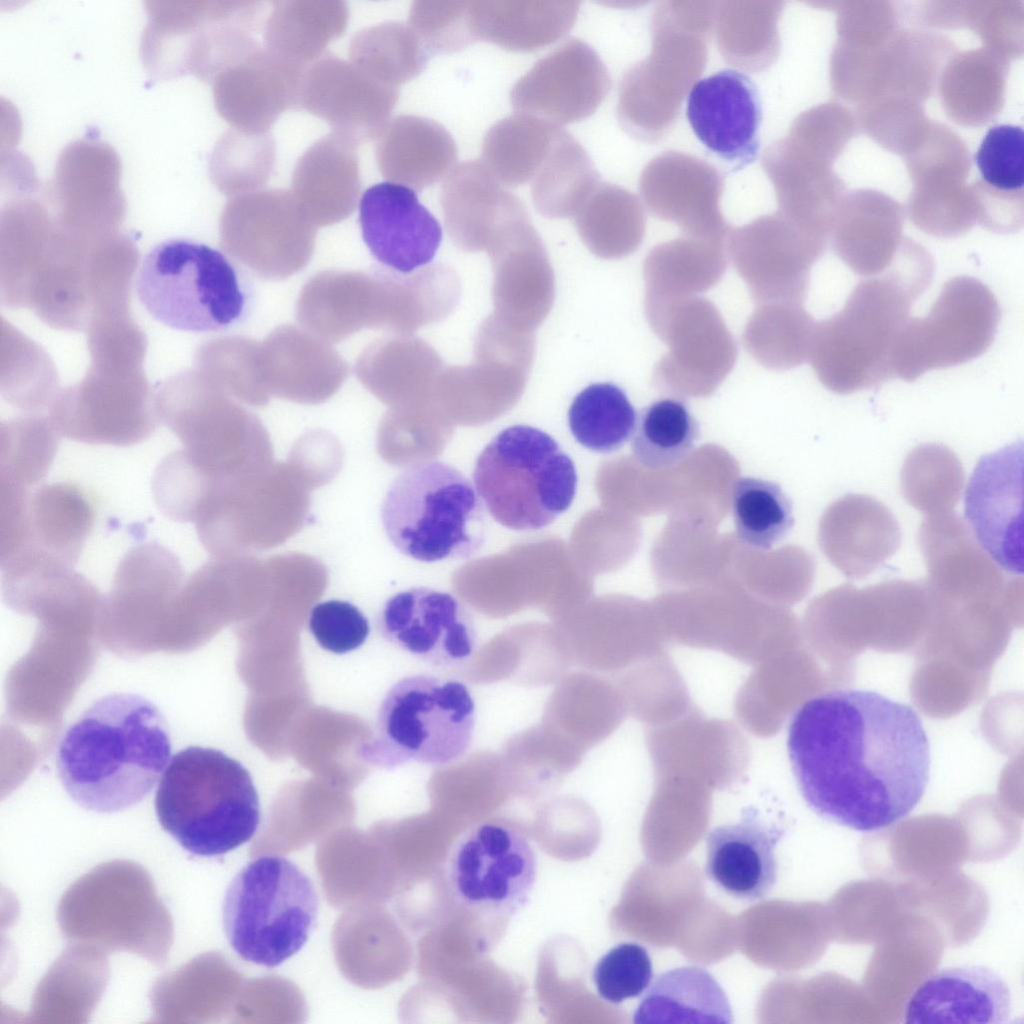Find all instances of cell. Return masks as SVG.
<instances>
[{
	"label": "cell",
	"mask_w": 1024,
	"mask_h": 1024,
	"mask_svg": "<svg viewBox=\"0 0 1024 1024\" xmlns=\"http://www.w3.org/2000/svg\"><path fill=\"white\" fill-rule=\"evenodd\" d=\"M787 752L799 792L821 818L875 832L912 812L930 772L913 707L866 689L813 696L793 714Z\"/></svg>",
	"instance_id": "obj_1"
},
{
	"label": "cell",
	"mask_w": 1024,
	"mask_h": 1024,
	"mask_svg": "<svg viewBox=\"0 0 1024 1024\" xmlns=\"http://www.w3.org/2000/svg\"><path fill=\"white\" fill-rule=\"evenodd\" d=\"M167 721L148 698L127 692L95 700L64 732L59 779L80 807L119 812L154 788L171 756Z\"/></svg>",
	"instance_id": "obj_2"
},
{
	"label": "cell",
	"mask_w": 1024,
	"mask_h": 1024,
	"mask_svg": "<svg viewBox=\"0 0 1024 1024\" xmlns=\"http://www.w3.org/2000/svg\"><path fill=\"white\" fill-rule=\"evenodd\" d=\"M933 273L930 253L905 239L881 275L861 280L838 313L816 322L808 360L828 390L851 394L894 377L896 340Z\"/></svg>",
	"instance_id": "obj_3"
},
{
	"label": "cell",
	"mask_w": 1024,
	"mask_h": 1024,
	"mask_svg": "<svg viewBox=\"0 0 1024 1024\" xmlns=\"http://www.w3.org/2000/svg\"><path fill=\"white\" fill-rule=\"evenodd\" d=\"M161 827L191 854L214 857L248 842L260 819L249 771L226 753L202 746L178 751L155 795Z\"/></svg>",
	"instance_id": "obj_4"
},
{
	"label": "cell",
	"mask_w": 1024,
	"mask_h": 1024,
	"mask_svg": "<svg viewBox=\"0 0 1024 1024\" xmlns=\"http://www.w3.org/2000/svg\"><path fill=\"white\" fill-rule=\"evenodd\" d=\"M714 1H661L650 21L651 51L623 74L616 116L634 139H662L703 73L714 27Z\"/></svg>",
	"instance_id": "obj_5"
},
{
	"label": "cell",
	"mask_w": 1024,
	"mask_h": 1024,
	"mask_svg": "<svg viewBox=\"0 0 1024 1024\" xmlns=\"http://www.w3.org/2000/svg\"><path fill=\"white\" fill-rule=\"evenodd\" d=\"M381 520L393 546L421 562L468 560L486 542V513L475 487L439 460L413 463L395 477Z\"/></svg>",
	"instance_id": "obj_6"
},
{
	"label": "cell",
	"mask_w": 1024,
	"mask_h": 1024,
	"mask_svg": "<svg viewBox=\"0 0 1024 1024\" xmlns=\"http://www.w3.org/2000/svg\"><path fill=\"white\" fill-rule=\"evenodd\" d=\"M473 481L497 523L515 531H534L570 508L578 476L573 460L552 436L532 426L513 425L481 451Z\"/></svg>",
	"instance_id": "obj_7"
},
{
	"label": "cell",
	"mask_w": 1024,
	"mask_h": 1024,
	"mask_svg": "<svg viewBox=\"0 0 1024 1024\" xmlns=\"http://www.w3.org/2000/svg\"><path fill=\"white\" fill-rule=\"evenodd\" d=\"M476 704L468 686L430 674L406 676L394 683L379 706L372 739L359 757L382 769L416 762L446 765L469 749Z\"/></svg>",
	"instance_id": "obj_8"
},
{
	"label": "cell",
	"mask_w": 1024,
	"mask_h": 1024,
	"mask_svg": "<svg viewBox=\"0 0 1024 1024\" xmlns=\"http://www.w3.org/2000/svg\"><path fill=\"white\" fill-rule=\"evenodd\" d=\"M318 914L310 878L292 861L263 855L229 884L222 905L226 938L243 960L274 968L307 942Z\"/></svg>",
	"instance_id": "obj_9"
},
{
	"label": "cell",
	"mask_w": 1024,
	"mask_h": 1024,
	"mask_svg": "<svg viewBox=\"0 0 1024 1024\" xmlns=\"http://www.w3.org/2000/svg\"><path fill=\"white\" fill-rule=\"evenodd\" d=\"M137 296L158 322L188 332L225 330L242 317L247 296L232 262L190 239H167L144 257Z\"/></svg>",
	"instance_id": "obj_10"
},
{
	"label": "cell",
	"mask_w": 1024,
	"mask_h": 1024,
	"mask_svg": "<svg viewBox=\"0 0 1024 1024\" xmlns=\"http://www.w3.org/2000/svg\"><path fill=\"white\" fill-rule=\"evenodd\" d=\"M1001 311L980 280H948L925 317L910 318L892 355L894 376L907 382L932 369L957 366L982 355L997 333Z\"/></svg>",
	"instance_id": "obj_11"
},
{
	"label": "cell",
	"mask_w": 1024,
	"mask_h": 1024,
	"mask_svg": "<svg viewBox=\"0 0 1024 1024\" xmlns=\"http://www.w3.org/2000/svg\"><path fill=\"white\" fill-rule=\"evenodd\" d=\"M647 319L668 352L653 371L662 391L710 395L733 369L737 347L712 302L697 296L645 302Z\"/></svg>",
	"instance_id": "obj_12"
},
{
	"label": "cell",
	"mask_w": 1024,
	"mask_h": 1024,
	"mask_svg": "<svg viewBox=\"0 0 1024 1024\" xmlns=\"http://www.w3.org/2000/svg\"><path fill=\"white\" fill-rule=\"evenodd\" d=\"M221 240L223 248L255 276L279 281L309 263L316 226L291 190L260 189L227 204Z\"/></svg>",
	"instance_id": "obj_13"
},
{
	"label": "cell",
	"mask_w": 1024,
	"mask_h": 1024,
	"mask_svg": "<svg viewBox=\"0 0 1024 1024\" xmlns=\"http://www.w3.org/2000/svg\"><path fill=\"white\" fill-rule=\"evenodd\" d=\"M536 871V856L528 839L495 821L477 824L463 834L448 866L450 886L459 902L507 915L528 901Z\"/></svg>",
	"instance_id": "obj_14"
},
{
	"label": "cell",
	"mask_w": 1024,
	"mask_h": 1024,
	"mask_svg": "<svg viewBox=\"0 0 1024 1024\" xmlns=\"http://www.w3.org/2000/svg\"><path fill=\"white\" fill-rule=\"evenodd\" d=\"M828 242L810 236L779 212L730 230L726 248L757 305L803 304L810 271Z\"/></svg>",
	"instance_id": "obj_15"
},
{
	"label": "cell",
	"mask_w": 1024,
	"mask_h": 1024,
	"mask_svg": "<svg viewBox=\"0 0 1024 1024\" xmlns=\"http://www.w3.org/2000/svg\"><path fill=\"white\" fill-rule=\"evenodd\" d=\"M296 318L305 330L328 343H339L366 328L398 331L397 274L384 267L319 272L303 286Z\"/></svg>",
	"instance_id": "obj_16"
},
{
	"label": "cell",
	"mask_w": 1024,
	"mask_h": 1024,
	"mask_svg": "<svg viewBox=\"0 0 1024 1024\" xmlns=\"http://www.w3.org/2000/svg\"><path fill=\"white\" fill-rule=\"evenodd\" d=\"M378 627L387 641L437 668L463 664L477 647L470 612L453 594L433 588L413 587L391 596Z\"/></svg>",
	"instance_id": "obj_17"
},
{
	"label": "cell",
	"mask_w": 1024,
	"mask_h": 1024,
	"mask_svg": "<svg viewBox=\"0 0 1024 1024\" xmlns=\"http://www.w3.org/2000/svg\"><path fill=\"white\" fill-rule=\"evenodd\" d=\"M610 88L599 54L582 39L570 37L521 76L509 97L517 113L559 125L591 116Z\"/></svg>",
	"instance_id": "obj_18"
},
{
	"label": "cell",
	"mask_w": 1024,
	"mask_h": 1024,
	"mask_svg": "<svg viewBox=\"0 0 1024 1024\" xmlns=\"http://www.w3.org/2000/svg\"><path fill=\"white\" fill-rule=\"evenodd\" d=\"M965 516L993 560L1005 571L1022 575V440L979 459L965 492Z\"/></svg>",
	"instance_id": "obj_19"
},
{
	"label": "cell",
	"mask_w": 1024,
	"mask_h": 1024,
	"mask_svg": "<svg viewBox=\"0 0 1024 1024\" xmlns=\"http://www.w3.org/2000/svg\"><path fill=\"white\" fill-rule=\"evenodd\" d=\"M723 189L724 177L715 166L679 151L655 156L639 178L648 210L692 237H728L731 227L720 209Z\"/></svg>",
	"instance_id": "obj_20"
},
{
	"label": "cell",
	"mask_w": 1024,
	"mask_h": 1024,
	"mask_svg": "<svg viewBox=\"0 0 1024 1024\" xmlns=\"http://www.w3.org/2000/svg\"><path fill=\"white\" fill-rule=\"evenodd\" d=\"M398 98L399 88L374 81L327 51L303 72L299 109L360 144L377 139Z\"/></svg>",
	"instance_id": "obj_21"
},
{
	"label": "cell",
	"mask_w": 1024,
	"mask_h": 1024,
	"mask_svg": "<svg viewBox=\"0 0 1024 1024\" xmlns=\"http://www.w3.org/2000/svg\"><path fill=\"white\" fill-rule=\"evenodd\" d=\"M686 115L699 141L734 168L756 159L762 108L755 84L744 73L721 70L697 81Z\"/></svg>",
	"instance_id": "obj_22"
},
{
	"label": "cell",
	"mask_w": 1024,
	"mask_h": 1024,
	"mask_svg": "<svg viewBox=\"0 0 1024 1024\" xmlns=\"http://www.w3.org/2000/svg\"><path fill=\"white\" fill-rule=\"evenodd\" d=\"M362 237L383 266L409 274L430 263L442 228L409 187L384 182L365 190L359 205Z\"/></svg>",
	"instance_id": "obj_23"
},
{
	"label": "cell",
	"mask_w": 1024,
	"mask_h": 1024,
	"mask_svg": "<svg viewBox=\"0 0 1024 1024\" xmlns=\"http://www.w3.org/2000/svg\"><path fill=\"white\" fill-rule=\"evenodd\" d=\"M158 418L157 406L144 387L70 392L53 404L49 419L59 435L67 439L126 447L148 439Z\"/></svg>",
	"instance_id": "obj_24"
},
{
	"label": "cell",
	"mask_w": 1024,
	"mask_h": 1024,
	"mask_svg": "<svg viewBox=\"0 0 1024 1024\" xmlns=\"http://www.w3.org/2000/svg\"><path fill=\"white\" fill-rule=\"evenodd\" d=\"M305 69L261 46L226 69L216 88L218 108L238 131L268 133L285 111L299 109Z\"/></svg>",
	"instance_id": "obj_25"
},
{
	"label": "cell",
	"mask_w": 1024,
	"mask_h": 1024,
	"mask_svg": "<svg viewBox=\"0 0 1024 1024\" xmlns=\"http://www.w3.org/2000/svg\"><path fill=\"white\" fill-rule=\"evenodd\" d=\"M260 368L269 393L301 403L325 401L349 376L347 362L328 342L291 324L260 343Z\"/></svg>",
	"instance_id": "obj_26"
},
{
	"label": "cell",
	"mask_w": 1024,
	"mask_h": 1024,
	"mask_svg": "<svg viewBox=\"0 0 1024 1024\" xmlns=\"http://www.w3.org/2000/svg\"><path fill=\"white\" fill-rule=\"evenodd\" d=\"M1012 996L1002 976L985 966L960 965L927 977L909 998L905 1023L1003 1024Z\"/></svg>",
	"instance_id": "obj_27"
},
{
	"label": "cell",
	"mask_w": 1024,
	"mask_h": 1024,
	"mask_svg": "<svg viewBox=\"0 0 1024 1024\" xmlns=\"http://www.w3.org/2000/svg\"><path fill=\"white\" fill-rule=\"evenodd\" d=\"M783 833L764 824L753 809L737 823L715 827L706 836L707 878L736 899H762L777 882L775 848Z\"/></svg>",
	"instance_id": "obj_28"
},
{
	"label": "cell",
	"mask_w": 1024,
	"mask_h": 1024,
	"mask_svg": "<svg viewBox=\"0 0 1024 1024\" xmlns=\"http://www.w3.org/2000/svg\"><path fill=\"white\" fill-rule=\"evenodd\" d=\"M820 544L839 571L860 579L894 555L901 544V529L884 504L867 495L849 494L823 515Z\"/></svg>",
	"instance_id": "obj_29"
},
{
	"label": "cell",
	"mask_w": 1024,
	"mask_h": 1024,
	"mask_svg": "<svg viewBox=\"0 0 1024 1024\" xmlns=\"http://www.w3.org/2000/svg\"><path fill=\"white\" fill-rule=\"evenodd\" d=\"M358 145L332 131L297 160L291 192L316 227L339 223L354 212L361 193Z\"/></svg>",
	"instance_id": "obj_30"
},
{
	"label": "cell",
	"mask_w": 1024,
	"mask_h": 1024,
	"mask_svg": "<svg viewBox=\"0 0 1024 1024\" xmlns=\"http://www.w3.org/2000/svg\"><path fill=\"white\" fill-rule=\"evenodd\" d=\"M457 154L446 128L418 115L390 119L376 139L375 159L381 175L418 191L450 173Z\"/></svg>",
	"instance_id": "obj_31"
},
{
	"label": "cell",
	"mask_w": 1024,
	"mask_h": 1024,
	"mask_svg": "<svg viewBox=\"0 0 1024 1024\" xmlns=\"http://www.w3.org/2000/svg\"><path fill=\"white\" fill-rule=\"evenodd\" d=\"M833 249L841 261L864 278L881 275L903 242L900 207L882 197L861 196L836 214Z\"/></svg>",
	"instance_id": "obj_32"
},
{
	"label": "cell",
	"mask_w": 1024,
	"mask_h": 1024,
	"mask_svg": "<svg viewBox=\"0 0 1024 1024\" xmlns=\"http://www.w3.org/2000/svg\"><path fill=\"white\" fill-rule=\"evenodd\" d=\"M579 1H472L478 40L510 51L529 52L549 45L574 26Z\"/></svg>",
	"instance_id": "obj_33"
},
{
	"label": "cell",
	"mask_w": 1024,
	"mask_h": 1024,
	"mask_svg": "<svg viewBox=\"0 0 1024 1024\" xmlns=\"http://www.w3.org/2000/svg\"><path fill=\"white\" fill-rule=\"evenodd\" d=\"M272 4L263 27L265 48L301 68L322 57L348 26L349 8L344 1L285 0Z\"/></svg>",
	"instance_id": "obj_34"
},
{
	"label": "cell",
	"mask_w": 1024,
	"mask_h": 1024,
	"mask_svg": "<svg viewBox=\"0 0 1024 1024\" xmlns=\"http://www.w3.org/2000/svg\"><path fill=\"white\" fill-rule=\"evenodd\" d=\"M726 242L682 235L655 246L643 263L645 302L692 297L717 285L726 269Z\"/></svg>",
	"instance_id": "obj_35"
},
{
	"label": "cell",
	"mask_w": 1024,
	"mask_h": 1024,
	"mask_svg": "<svg viewBox=\"0 0 1024 1024\" xmlns=\"http://www.w3.org/2000/svg\"><path fill=\"white\" fill-rule=\"evenodd\" d=\"M94 521L93 505L79 486L70 482L43 485L30 493L27 535L18 549L29 546L73 567Z\"/></svg>",
	"instance_id": "obj_36"
},
{
	"label": "cell",
	"mask_w": 1024,
	"mask_h": 1024,
	"mask_svg": "<svg viewBox=\"0 0 1024 1024\" xmlns=\"http://www.w3.org/2000/svg\"><path fill=\"white\" fill-rule=\"evenodd\" d=\"M726 994L701 967L684 966L658 975L633 1014L634 1023L729 1024Z\"/></svg>",
	"instance_id": "obj_37"
},
{
	"label": "cell",
	"mask_w": 1024,
	"mask_h": 1024,
	"mask_svg": "<svg viewBox=\"0 0 1024 1024\" xmlns=\"http://www.w3.org/2000/svg\"><path fill=\"white\" fill-rule=\"evenodd\" d=\"M783 1L716 2L714 30L722 58L747 72L769 68L780 52Z\"/></svg>",
	"instance_id": "obj_38"
},
{
	"label": "cell",
	"mask_w": 1024,
	"mask_h": 1024,
	"mask_svg": "<svg viewBox=\"0 0 1024 1024\" xmlns=\"http://www.w3.org/2000/svg\"><path fill=\"white\" fill-rule=\"evenodd\" d=\"M560 130L537 116H507L484 135L482 162L504 186L523 185L535 176Z\"/></svg>",
	"instance_id": "obj_39"
},
{
	"label": "cell",
	"mask_w": 1024,
	"mask_h": 1024,
	"mask_svg": "<svg viewBox=\"0 0 1024 1024\" xmlns=\"http://www.w3.org/2000/svg\"><path fill=\"white\" fill-rule=\"evenodd\" d=\"M348 56L349 62L369 78L396 88L417 77L430 58L409 24L395 20L355 33Z\"/></svg>",
	"instance_id": "obj_40"
},
{
	"label": "cell",
	"mask_w": 1024,
	"mask_h": 1024,
	"mask_svg": "<svg viewBox=\"0 0 1024 1024\" xmlns=\"http://www.w3.org/2000/svg\"><path fill=\"white\" fill-rule=\"evenodd\" d=\"M815 325L801 303H764L748 320L743 343L761 365L791 369L808 360Z\"/></svg>",
	"instance_id": "obj_41"
},
{
	"label": "cell",
	"mask_w": 1024,
	"mask_h": 1024,
	"mask_svg": "<svg viewBox=\"0 0 1024 1024\" xmlns=\"http://www.w3.org/2000/svg\"><path fill=\"white\" fill-rule=\"evenodd\" d=\"M600 182L584 147L561 128L531 180V195L541 212L562 216L581 208Z\"/></svg>",
	"instance_id": "obj_42"
},
{
	"label": "cell",
	"mask_w": 1024,
	"mask_h": 1024,
	"mask_svg": "<svg viewBox=\"0 0 1024 1024\" xmlns=\"http://www.w3.org/2000/svg\"><path fill=\"white\" fill-rule=\"evenodd\" d=\"M700 428L685 402L663 398L643 408L631 439L634 458L652 470L673 467L695 448Z\"/></svg>",
	"instance_id": "obj_43"
},
{
	"label": "cell",
	"mask_w": 1024,
	"mask_h": 1024,
	"mask_svg": "<svg viewBox=\"0 0 1024 1024\" xmlns=\"http://www.w3.org/2000/svg\"><path fill=\"white\" fill-rule=\"evenodd\" d=\"M636 411L626 393L613 383H594L573 399L568 424L574 439L597 453H612L632 437Z\"/></svg>",
	"instance_id": "obj_44"
},
{
	"label": "cell",
	"mask_w": 1024,
	"mask_h": 1024,
	"mask_svg": "<svg viewBox=\"0 0 1024 1024\" xmlns=\"http://www.w3.org/2000/svg\"><path fill=\"white\" fill-rule=\"evenodd\" d=\"M731 508L738 538L757 550L771 549L794 524L790 498L778 484L765 479H737Z\"/></svg>",
	"instance_id": "obj_45"
},
{
	"label": "cell",
	"mask_w": 1024,
	"mask_h": 1024,
	"mask_svg": "<svg viewBox=\"0 0 1024 1024\" xmlns=\"http://www.w3.org/2000/svg\"><path fill=\"white\" fill-rule=\"evenodd\" d=\"M964 473L948 448L924 445L913 450L902 469V490L908 502L924 513L950 512L961 493Z\"/></svg>",
	"instance_id": "obj_46"
},
{
	"label": "cell",
	"mask_w": 1024,
	"mask_h": 1024,
	"mask_svg": "<svg viewBox=\"0 0 1024 1024\" xmlns=\"http://www.w3.org/2000/svg\"><path fill=\"white\" fill-rule=\"evenodd\" d=\"M59 433L50 419L24 417L1 426L0 478L29 488L48 473Z\"/></svg>",
	"instance_id": "obj_47"
},
{
	"label": "cell",
	"mask_w": 1024,
	"mask_h": 1024,
	"mask_svg": "<svg viewBox=\"0 0 1024 1024\" xmlns=\"http://www.w3.org/2000/svg\"><path fill=\"white\" fill-rule=\"evenodd\" d=\"M201 359L206 380L222 392L255 405L267 402L258 341L242 336L219 338L205 345Z\"/></svg>",
	"instance_id": "obj_48"
},
{
	"label": "cell",
	"mask_w": 1024,
	"mask_h": 1024,
	"mask_svg": "<svg viewBox=\"0 0 1024 1024\" xmlns=\"http://www.w3.org/2000/svg\"><path fill=\"white\" fill-rule=\"evenodd\" d=\"M580 223L587 233L601 236L621 255L634 251L646 228V215L639 198L619 185L600 182L582 207Z\"/></svg>",
	"instance_id": "obj_49"
},
{
	"label": "cell",
	"mask_w": 1024,
	"mask_h": 1024,
	"mask_svg": "<svg viewBox=\"0 0 1024 1024\" xmlns=\"http://www.w3.org/2000/svg\"><path fill=\"white\" fill-rule=\"evenodd\" d=\"M212 476L199 468L184 449L175 450L156 467L152 494L160 512L176 522H194L212 484Z\"/></svg>",
	"instance_id": "obj_50"
},
{
	"label": "cell",
	"mask_w": 1024,
	"mask_h": 1024,
	"mask_svg": "<svg viewBox=\"0 0 1024 1024\" xmlns=\"http://www.w3.org/2000/svg\"><path fill=\"white\" fill-rule=\"evenodd\" d=\"M407 23L430 56L457 52L478 40L472 1H414Z\"/></svg>",
	"instance_id": "obj_51"
},
{
	"label": "cell",
	"mask_w": 1024,
	"mask_h": 1024,
	"mask_svg": "<svg viewBox=\"0 0 1024 1024\" xmlns=\"http://www.w3.org/2000/svg\"><path fill=\"white\" fill-rule=\"evenodd\" d=\"M224 156L217 182L227 194L243 195L259 190L269 180L276 146L269 133L230 132L224 139Z\"/></svg>",
	"instance_id": "obj_52"
},
{
	"label": "cell",
	"mask_w": 1024,
	"mask_h": 1024,
	"mask_svg": "<svg viewBox=\"0 0 1024 1024\" xmlns=\"http://www.w3.org/2000/svg\"><path fill=\"white\" fill-rule=\"evenodd\" d=\"M593 982L599 996L612 1004L641 995L653 977V965L645 947L620 943L596 963Z\"/></svg>",
	"instance_id": "obj_53"
},
{
	"label": "cell",
	"mask_w": 1024,
	"mask_h": 1024,
	"mask_svg": "<svg viewBox=\"0 0 1024 1024\" xmlns=\"http://www.w3.org/2000/svg\"><path fill=\"white\" fill-rule=\"evenodd\" d=\"M1023 146L1021 126L1001 124L987 131L975 155L987 186L996 192L1023 195Z\"/></svg>",
	"instance_id": "obj_54"
},
{
	"label": "cell",
	"mask_w": 1024,
	"mask_h": 1024,
	"mask_svg": "<svg viewBox=\"0 0 1024 1024\" xmlns=\"http://www.w3.org/2000/svg\"><path fill=\"white\" fill-rule=\"evenodd\" d=\"M308 627L319 646L335 654L359 648L370 632L369 621L361 610L348 601L338 599L314 605Z\"/></svg>",
	"instance_id": "obj_55"
}]
</instances>
